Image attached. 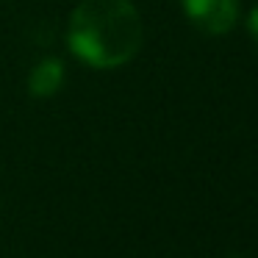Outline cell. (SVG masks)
Segmentation results:
<instances>
[{"mask_svg": "<svg viewBox=\"0 0 258 258\" xmlns=\"http://www.w3.org/2000/svg\"><path fill=\"white\" fill-rule=\"evenodd\" d=\"M247 31H250V36L258 42V6L250 9V17H247Z\"/></svg>", "mask_w": 258, "mask_h": 258, "instance_id": "4", "label": "cell"}, {"mask_svg": "<svg viewBox=\"0 0 258 258\" xmlns=\"http://www.w3.org/2000/svg\"><path fill=\"white\" fill-rule=\"evenodd\" d=\"M64 84V64L56 56H47L31 70L28 75V89L34 97H53Z\"/></svg>", "mask_w": 258, "mask_h": 258, "instance_id": "3", "label": "cell"}, {"mask_svg": "<svg viewBox=\"0 0 258 258\" xmlns=\"http://www.w3.org/2000/svg\"><path fill=\"white\" fill-rule=\"evenodd\" d=\"M183 12L203 34L222 36L239 23V0H183Z\"/></svg>", "mask_w": 258, "mask_h": 258, "instance_id": "2", "label": "cell"}, {"mask_svg": "<svg viewBox=\"0 0 258 258\" xmlns=\"http://www.w3.org/2000/svg\"><path fill=\"white\" fill-rule=\"evenodd\" d=\"M228 258H244V255H228Z\"/></svg>", "mask_w": 258, "mask_h": 258, "instance_id": "5", "label": "cell"}, {"mask_svg": "<svg viewBox=\"0 0 258 258\" xmlns=\"http://www.w3.org/2000/svg\"><path fill=\"white\" fill-rule=\"evenodd\" d=\"M67 45L95 70L122 67L142 47V17L131 0H81L70 17Z\"/></svg>", "mask_w": 258, "mask_h": 258, "instance_id": "1", "label": "cell"}]
</instances>
